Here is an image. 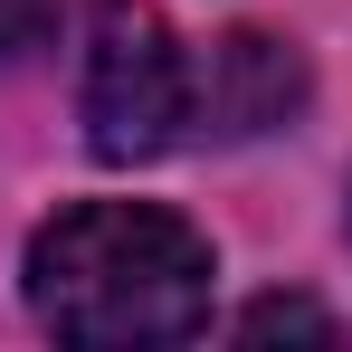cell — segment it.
Listing matches in <instances>:
<instances>
[{
	"mask_svg": "<svg viewBox=\"0 0 352 352\" xmlns=\"http://www.w3.org/2000/svg\"><path fill=\"white\" fill-rule=\"evenodd\" d=\"M210 238L153 200H76L29 238V314L86 352L190 343L210 324Z\"/></svg>",
	"mask_w": 352,
	"mask_h": 352,
	"instance_id": "cell-1",
	"label": "cell"
},
{
	"mask_svg": "<svg viewBox=\"0 0 352 352\" xmlns=\"http://www.w3.org/2000/svg\"><path fill=\"white\" fill-rule=\"evenodd\" d=\"M76 115H86V143L105 162H153V153L181 143V124L200 115L190 58H181L172 19L153 0H96L86 67H76Z\"/></svg>",
	"mask_w": 352,
	"mask_h": 352,
	"instance_id": "cell-2",
	"label": "cell"
},
{
	"mask_svg": "<svg viewBox=\"0 0 352 352\" xmlns=\"http://www.w3.org/2000/svg\"><path fill=\"white\" fill-rule=\"evenodd\" d=\"M305 105V67L276 48V38H257V29H238L219 67H210V115L229 124V133H267V124H286Z\"/></svg>",
	"mask_w": 352,
	"mask_h": 352,
	"instance_id": "cell-3",
	"label": "cell"
},
{
	"mask_svg": "<svg viewBox=\"0 0 352 352\" xmlns=\"http://www.w3.org/2000/svg\"><path fill=\"white\" fill-rule=\"evenodd\" d=\"M238 333H248V343H267V333H314V343H333L343 324H333L324 305H286V295H267V305H248V314H238Z\"/></svg>",
	"mask_w": 352,
	"mask_h": 352,
	"instance_id": "cell-4",
	"label": "cell"
},
{
	"mask_svg": "<svg viewBox=\"0 0 352 352\" xmlns=\"http://www.w3.org/2000/svg\"><path fill=\"white\" fill-rule=\"evenodd\" d=\"M38 29H48V0H0V58H10V48H29Z\"/></svg>",
	"mask_w": 352,
	"mask_h": 352,
	"instance_id": "cell-5",
	"label": "cell"
}]
</instances>
